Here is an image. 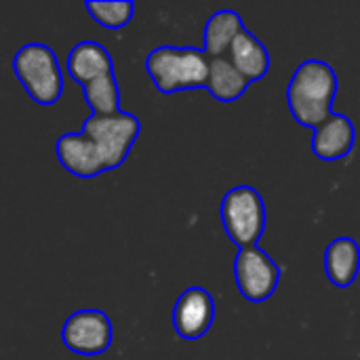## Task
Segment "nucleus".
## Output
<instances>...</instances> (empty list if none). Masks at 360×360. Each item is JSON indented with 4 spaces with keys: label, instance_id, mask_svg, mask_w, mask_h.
<instances>
[{
    "label": "nucleus",
    "instance_id": "1",
    "mask_svg": "<svg viewBox=\"0 0 360 360\" xmlns=\"http://www.w3.org/2000/svg\"><path fill=\"white\" fill-rule=\"evenodd\" d=\"M338 95V76L327 61L308 59L304 61L287 89V101L293 118L304 124L316 129L325 122L333 112V99Z\"/></svg>",
    "mask_w": 360,
    "mask_h": 360
},
{
    "label": "nucleus",
    "instance_id": "2",
    "mask_svg": "<svg viewBox=\"0 0 360 360\" xmlns=\"http://www.w3.org/2000/svg\"><path fill=\"white\" fill-rule=\"evenodd\" d=\"M146 70L160 93L207 86L209 57L196 46H158L146 57Z\"/></svg>",
    "mask_w": 360,
    "mask_h": 360
},
{
    "label": "nucleus",
    "instance_id": "3",
    "mask_svg": "<svg viewBox=\"0 0 360 360\" xmlns=\"http://www.w3.org/2000/svg\"><path fill=\"white\" fill-rule=\"evenodd\" d=\"M13 72L27 95L40 105L57 103L63 93V74L57 55L42 42L23 44L13 59Z\"/></svg>",
    "mask_w": 360,
    "mask_h": 360
},
{
    "label": "nucleus",
    "instance_id": "4",
    "mask_svg": "<svg viewBox=\"0 0 360 360\" xmlns=\"http://www.w3.org/2000/svg\"><path fill=\"white\" fill-rule=\"evenodd\" d=\"M221 224L236 247H255L266 230V205L259 192L251 186L232 188L221 200Z\"/></svg>",
    "mask_w": 360,
    "mask_h": 360
},
{
    "label": "nucleus",
    "instance_id": "5",
    "mask_svg": "<svg viewBox=\"0 0 360 360\" xmlns=\"http://www.w3.org/2000/svg\"><path fill=\"white\" fill-rule=\"evenodd\" d=\"M139 118L129 112H118L112 116H93L84 120L82 133H86L99 148L108 171L118 169L131 152V146L139 137Z\"/></svg>",
    "mask_w": 360,
    "mask_h": 360
},
{
    "label": "nucleus",
    "instance_id": "6",
    "mask_svg": "<svg viewBox=\"0 0 360 360\" xmlns=\"http://www.w3.org/2000/svg\"><path fill=\"white\" fill-rule=\"evenodd\" d=\"M234 278L240 295L247 302L259 304L274 295L281 281V268L266 251H262L255 245V247L240 249L236 253Z\"/></svg>",
    "mask_w": 360,
    "mask_h": 360
},
{
    "label": "nucleus",
    "instance_id": "7",
    "mask_svg": "<svg viewBox=\"0 0 360 360\" xmlns=\"http://www.w3.org/2000/svg\"><path fill=\"white\" fill-rule=\"evenodd\" d=\"M61 342L68 350L82 356L103 354L112 344V323L101 310H78L61 329Z\"/></svg>",
    "mask_w": 360,
    "mask_h": 360
},
{
    "label": "nucleus",
    "instance_id": "8",
    "mask_svg": "<svg viewBox=\"0 0 360 360\" xmlns=\"http://www.w3.org/2000/svg\"><path fill=\"white\" fill-rule=\"evenodd\" d=\"M215 319V302L200 287L186 289L173 308V327L181 340H200Z\"/></svg>",
    "mask_w": 360,
    "mask_h": 360
},
{
    "label": "nucleus",
    "instance_id": "9",
    "mask_svg": "<svg viewBox=\"0 0 360 360\" xmlns=\"http://www.w3.org/2000/svg\"><path fill=\"white\" fill-rule=\"evenodd\" d=\"M57 158L65 171L76 177L91 179L108 171L103 156L86 133H65L57 139Z\"/></svg>",
    "mask_w": 360,
    "mask_h": 360
},
{
    "label": "nucleus",
    "instance_id": "10",
    "mask_svg": "<svg viewBox=\"0 0 360 360\" xmlns=\"http://www.w3.org/2000/svg\"><path fill=\"white\" fill-rule=\"evenodd\" d=\"M354 139H356V131H354V124L350 122V118L333 112L325 122H321L314 129L312 152L321 160H327V162L340 160L352 152Z\"/></svg>",
    "mask_w": 360,
    "mask_h": 360
},
{
    "label": "nucleus",
    "instance_id": "11",
    "mask_svg": "<svg viewBox=\"0 0 360 360\" xmlns=\"http://www.w3.org/2000/svg\"><path fill=\"white\" fill-rule=\"evenodd\" d=\"M68 74L72 80L84 86L101 76L114 74V61L103 44L95 40H82L70 51Z\"/></svg>",
    "mask_w": 360,
    "mask_h": 360
},
{
    "label": "nucleus",
    "instance_id": "12",
    "mask_svg": "<svg viewBox=\"0 0 360 360\" xmlns=\"http://www.w3.org/2000/svg\"><path fill=\"white\" fill-rule=\"evenodd\" d=\"M325 272L331 285L346 289L360 272V247L352 238H335L325 251Z\"/></svg>",
    "mask_w": 360,
    "mask_h": 360
},
{
    "label": "nucleus",
    "instance_id": "13",
    "mask_svg": "<svg viewBox=\"0 0 360 360\" xmlns=\"http://www.w3.org/2000/svg\"><path fill=\"white\" fill-rule=\"evenodd\" d=\"M228 57L249 82L262 80L270 70V55L266 46L249 30H243L236 36V40L232 42L228 51Z\"/></svg>",
    "mask_w": 360,
    "mask_h": 360
},
{
    "label": "nucleus",
    "instance_id": "14",
    "mask_svg": "<svg viewBox=\"0 0 360 360\" xmlns=\"http://www.w3.org/2000/svg\"><path fill=\"white\" fill-rule=\"evenodd\" d=\"M209 93L224 103L236 101L249 89V80L236 70L228 55L224 57H209Z\"/></svg>",
    "mask_w": 360,
    "mask_h": 360
},
{
    "label": "nucleus",
    "instance_id": "15",
    "mask_svg": "<svg viewBox=\"0 0 360 360\" xmlns=\"http://www.w3.org/2000/svg\"><path fill=\"white\" fill-rule=\"evenodd\" d=\"M243 30H247V27H245V23L236 11L224 8V11L213 13L205 25V53H207V57L228 55L232 42L236 40V36Z\"/></svg>",
    "mask_w": 360,
    "mask_h": 360
},
{
    "label": "nucleus",
    "instance_id": "16",
    "mask_svg": "<svg viewBox=\"0 0 360 360\" xmlns=\"http://www.w3.org/2000/svg\"><path fill=\"white\" fill-rule=\"evenodd\" d=\"M84 99L93 110V116H112L120 112V91L114 74L101 76L82 86Z\"/></svg>",
    "mask_w": 360,
    "mask_h": 360
},
{
    "label": "nucleus",
    "instance_id": "17",
    "mask_svg": "<svg viewBox=\"0 0 360 360\" xmlns=\"http://www.w3.org/2000/svg\"><path fill=\"white\" fill-rule=\"evenodd\" d=\"M84 6L97 23H101L103 27H110V30L124 27L135 13V4L131 0H118V2H95V0H91Z\"/></svg>",
    "mask_w": 360,
    "mask_h": 360
}]
</instances>
